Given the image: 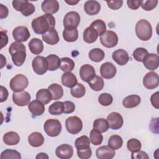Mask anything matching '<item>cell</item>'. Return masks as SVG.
<instances>
[{"label":"cell","mask_w":159,"mask_h":159,"mask_svg":"<svg viewBox=\"0 0 159 159\" xmlns=\"http://www.w3.org/2000/svg\"><path fill=\"white\" fill-rule=\"evenodd\" d=\"M32 66L34 72L39 75L45 74L48 70L47 61L42 56L35 57L32 60Z\"/></svg>","instance_id":"obj_10"},{"label":"cell","mask_w":159,"mask_h":159,"mask_svg":"<svg viewBox=\"0 0 159 159\" xmlns=\"http://www.w3.org/2000/svg\"><path fill=\"white\" fill-rule=\"evenodd\" d=\"M91 27L94 29L98 32V35H101L106 31V25L105 22L101 19H96L91 24Z\"/></svg>","instance_id":"obj_44"},{"label":"cell","mask_w":159,"mask_h":159,"mask_svg":"<svg viewBox=\"0 0 159 159\" xmlns=\"http://www.w3.org/2000/svg\"><path fill=\"white\" fill-rule=\"evenodd\" d=\"M89 140L94 145H99L102 143L103 136L101 134V132H100L99 131L93 129L90 132Z\"/></svg>","instance_id":"obj_43"},{"label":"cell","mask_w":159,"mask_h":159,"mask_svg":"<svg viewBox=\"0 0 159 159\" xmlns=\"http://www.w3.org/2000/svg\"><path fill=\"white\" fill-rule=\"evenodd\" d=\"M1 48H2L4 46H6L8 42V37L6 33L4 32L3 31H1Z\"/></svg>","instance_id":"obj_57"},{"label":"cell","mask_w":159,"mask_h":159,"mask_svg":"<svg viewBox=\"0 0 159 159\" xmlns=\"http://www.w3.org/2000/svg\"><path fill=\"white\" fill-rule=\"evenodd\" d=\"M78 157L81 159H88L91 157L92 151L90 147V140L86 135L77 138L75 142Z\"/></svg>","instance_id":"obj_3"},{"label":"cell","mask_w":159,"mask_h":159,"mask_svg":"<svg viewBox=\"0 0 159 159\" xmlns=\"http://www.w3.org/2000/svg\"><path fill=\"white\" fill-rule=\"evenodd\" d=\"M64 104V111L65 114H70L72 113L75 109V104L69 101H66L63 102Z\"/></svg>","instance_id":"obj_51"},{"label":"cell","mask_w":159,"mask_h":159,"mask_svg":"<svg viewBox=\"0 0 159 159\" xmlns=\"http://www.w3.org/2000/svg\"><path fill=\"white\" fill-rule=\"evenodd\" d=\"M1 159H9V158H16L20 159V153L15 150L6 149L4 150L1 154Z\"/></svg>","instance_id":"obj_46"},{"label":"cell","mask_w":159,"mask_h":159,"mask_svg":"<svg viewBox=\"0 0 159 159\" xmlns=\"http://www.w3.org/2000/svg\"><path fill=\"white\" fill-rule=\"evenodd\" d=\"M135 34L137 37L143 41H147L152 35V27L150 23L145 19L139 20L135 25Z\"/></svg>","instance_id":"obj_4"},{"label":"cell","mask_w":159,"mask_h":159,"mask_svg":"<svg viewBox=\"0 0 159 159\" xmlns=\"http://www.w3.org/2000/svg\"><path fill=\"white\" fill-rule=\"evenodd\" d=\"M45 132L50 137L58 136L62 129L61 122L55 119H47L43 125Z\"/></svg>","instance_id":"obj_6"},{"label":"cell","mask_w":159,"mask_h":159,"mask_svg":"<svg viewBox=\"0 0 159 159\" xmlns=\"http://www.w3.org/2000/svg\"><path fill=\"white\" fill-rule=\"evenodd\" d=\"M101 9V4L97 1H87L84 4V10L86 14L89 16L96 15Z\"/></svg>","instance_id":"obj_24"},{"label":"cell","mask_w":159,"mask_h":159,"mask_svg":"<svg viewBox=\"0 0 159 159\" xmlns=\"http://www.w3.org/2000/svg\"><path fill=\"white\" fill-rule=\"evenodd\" d=\"M96 155L99 159H111L115 156L116 152L108 145H102L96 149Z\"/></svg>","instance_id":"obj_19"},{"label":"cell","mask_w":159,"mask_h":159,"mask_svg":"<svg viewBox=\"0 0 159 159\" xmlns=\"http://www.w3.org/2000/svg\"><path fill=\"white\" fill-rule=\"evenodd\" d=\"M158 0H148V1H141L140 6L145 11H152L155 8L158 4Z\"/></svg>","instance_id":"obj_49"},{"label":"cell","mask_w":159,"mask_h":159,"mask_svg":"<svg viewBox=\"0 0 159 159\" xmlns=\"http://www.w3.org/2000/svg\"><path fill=\"white\" fill-rule=\"evenodd\" d=\"M46 60L48 63V70L55 71L60 68V59L57 55L54 54L49 55L46 57Z\"/></svg>","instance_id":"obj_36"},{"label":"cell","mask_w":159,"mask_h":159,"mask_svg":"<svg viewBox=\"0 0 159 159\" xmlns=\"http://www.w3.org/2000/svg\"><path fill=\"white\" fill-rule=\"evenodd\" d=\"M12 36L16 42H26L30 36L27 27L25 26H18L12 31Z\"/></svg>","instance_id":"obj_15"},{"label":"cell","mask_w":159,"mask_h":159,"mask_svg":"<svg viewBox=\"0 0 159 159\" xmlns=\"http://www.w3.org/2000/svg\"><path fill=\"white\" fill-rule=\"evenodd\" d=\"M43 40L47 44L55 45L60 40L58 34L55 28H50L46 33L42 36Z\"/></svg>","instance_id":"obj_23"},{"label":"cell","mask_w":159,"mask_h":159,"mask_svg":"<svg viewBox=\"0 0 159 159\" xmlns=\"http://www.w3.org/2000/svg\"><path fill=\"white\" fill-rule=\"evenodd\" d=\"M61 83L63 86L72 88L78 83L76 76L71 72L64 73L61 76Z\"/></svg>","instance_id":"obj_26"},{"label":"cell","mask_w":159,"mask_h":159,"mask_svg":"<svg viewBox=\"0 0 159 159\" xmlns=\"http://www.w3.org/2000/svg\"><path fill=\"white\" fill-rule=\"evenodd\" d=\"M107 144L108 146L114 150L119 149L123 144L122 138L119 135H111L108 140Z\"/></svg>","instance_id":"obj_40"},{"label":"cell","mask_w":159,"mask_h":159,"mask_svg":"<svg viewBox=\"0 0 159 159\" xmlns=\"http://www.w3.org/2000/svg\"><path fill=\"white\" fill-rule=\"evenodd\" d=\"M141 101L140 97L137 94H132L125 97L122 101L123 106L126 108L137 107Z\"/></svg>","instance_id":"obj_29"},{"label":"cell","mask_w":159,"mask_h":159,"mask_svg":"<svg viewBox=\"0 0 159 159\" xmlns=\"http://www.w3.org/2000/svg\"><path fill=\"white\" fill-rule=\"evenodd\" d=\"M112 57L113 60L120 66L126 65L129 60L128 53L123 49H118L115 50L112 53Z\"/></svg>","instance_id":"obj_20"},{"label":"cell","mask_w":159,"mask_h":159,"mask_svg":"<svg viewBox=\"0 0 159 159\" xmlns=\"http://www.w3.org/2000/svg\"><path fill=\"white\" fill-rule=\"evenodd\" d=\"M64 111L63 102L57 101L52 103L48 107V112L52 115H60Z\"/></svg>","instance_id":"obj_41"},{"label":"cell","mask_w":159,"mask_h":159,"mask_svg":"<svg viewBox=\"0 0 159 159\" xmlns=\"http://www.w3.org/2000/svg\"><path fill=\"white\" fill-rule=\"evenodd\" d=\"M1 68H2L6 63V58L2 55L1 54Z\"/></svg>","instance_id":"obj_59"},{"label":"cell","mask_w":159,"mask_h":159,"mask_svg":"<svg viewBox=\"0 0 159 159\" xmlns=\"http://www.w3.org/2000/svg\"><path fill=\"white\" fill-rule=\"evenodd\" d=\"M88 56L91 61L94 62H100L104 58L105 53L101 48H94L89 51Z\"/></svg>","instance_id":"obj_37"},{"label":"cell","mask_w":159,"mask_h":159,"mask_svg":"<svg viewBox=\"0 0 159 159\" xmlns=\"http://www.w3.org/2000/svg\"><path fill=\"white\" fill-rule=\"evenodd\" d=\"M35 158H37V159H38V158H39V159H44V158H48V156L46 154V153H39L36 157H35Z\"/></svg>","instance_id":"obj_58"},{"label":"cell","mask_w":159,"mask_h":159,"mask_svg":"<svg viewBox=\"0 0 159 159\" xmlns=\"http://www.w3.org/2000/svg\"><path fill=\"white\" fill-rule=\"evenodd\" d=\"M117 73L116 66L111 62H105L100 67V74L105 79H111Z\"/></svg>","instance_id":"obj_16"},{"label":"cell","mask_w":159,"mask_h":159,"mask_svg":"<svg viewBox=\"0 0 159 159\" xmlns=\"http://www.w3.org/2000/svg\"><path fill=\"white\" fill-rule=\"evenodd\" d=\"M108 7L113 10H117L120 9L122 4L123 1L122 0H116V1H106Z\"/></svg>","instance_id":"obj_50"},{"label":"cell","mask_w":159,"mask_h":159,"mask_svg":"<svg viewBox=\"0 0 159 159\" xmlns=\"http://www.w3.org/2000/svg\"><path fill=\"white\" fill-rule=\"evenodd\" d=\"M28 84V79L25 75L17 74L11 80L9 86L14 92H21L27 87Z\"/></svg>","instance_id":"obj_7"},{"label":"cell","mask_w":159,"mask_h":159,"mask_svg":"<svg viewBox=\"0 0 159 159\" xmlns=\"http://www.w3.org/2000/svg\"><path fill=\"white\" fill-rule=\"evenodd\" d=\"M29 48L30 51L35 55L41 53L43 50V44L41 40L38 38H33L29 42Z\"/></svg>","instance_id":"obj_27"},{"label":"cell","mask_w":159,"mask_h":159,"mask_svg":"<svg viewBox=\"0 0 159 159\" xmlns=\"http://www.w3.org/2000/svg\"><path fill=\"white\" fill-rule=\"evenodd\" d=\"M48 89L52 94V100H58L61 99L63 95V89L60 84L53 83L48 87Z\"/></svg>","instance_id":"obj_33"},{"label":"cell","mask_w":159,"mask_h":159,"mask_svg":"<svg viewBox=\"0 0 159 159\" xmlns=\"http://www.w3.org/2000/svg\"><path fill=\"white\" fill-rule=\"evenodd\" d=\"M36 99L43 104H47L52 100V94L48 89H41L36 93Z\"/></svg>","instance_id":"obj_34"},{"label":"cell","mask_w":159,"mask_h":159,"mask_svg":"<svg viewBox=\"0 0 159 159\" xmlns=\"http://www.w3.org/2000/svg\"><path fill=\"white\" fill-rule=\"evenodd\" d=\"M31 96L30 94L22 91L21 92H14L12 94V100L15 104L18 106H25L30 103Z\"/></svg>","instance_id":"obj_14"},{"label":"cell","mask_w":159,"mask_h":159,"mask_svg":"<svg viewBox=\"0 0 159 159\" xmlns=\"http://www.w3.org/2000/svg\"><path fill=\"white\" fill-rule=\"evenodd\" d=\"M70 93L73 97L80 98L84 96L86 93V89L84 86L81 83H77L76 86L71 89Z\"/></svg>","instance_id":"obj_42"},{"label":"cell","mask_w":159,"mask_h":159,"mask_svg":"<svg viewBox=\"0 0 159 159\" xmlns=\"http://www.w3.org/2000/svg\"><path fill=\"white\" fill-rule=\"evenodd\" d=\"M28 142L32 147H39L43 144L44 137L41 133L34 132L29 135Z\"/></svg>","instance_id":"obj_28"},{"label":"cell","mask_w":159,"mask_h":159,"mask_svg":"<svg viewBox=\"0 0 159 159\" xmlns=\"http://www.w3.org/2000/svg\"><path fill=\"white\" fill-rule=\"evenodd\" d=\"M144 66L150 70H156L159 65V57L155 53H148L144 59Z\"/></svg>","instance_id":"obj_21"},{"label":"cell","mask_w":159,"mask_h":159,"mask_svg":"<svg viewBox=\"0 0 159 159\" xmlns=\"http://www.w3.org/2000/svg\"><path fill=\"white\" fill-rule=\"evenodd\" d=\"M80 16L76 11H70L63 18V25L66 29L76 28L80 22Z\"/></svg>","instance_id":"obj_11"},{"label":"cell","mask_w":159,"mask_h":159,"mask_svg":"<svg viewBox=\"0 0 159 159\" xmlns=\"http://www.w3.org/2000/svg\"><path fill=\"white\" fill-rule=\"evenodd\" d=\"M98 32L92 27H88L83 32V40L88 43H92L96 42L98 37Z\"/></svg>","instance_id":"obj_31"},{"label":"cell","mask_w":159,"mask_h":159,"mask_svg":"<svg viewBox=\"0 0 159 159\" xmlns=\"http://www.w3.org/2000/svg\"><path fill=\"white\" fill-rule=\"evenodd\" d=\"M131 158L132 159H139V158L148 159V158H149V157L146 152L140 150L136 152H132Z\"/></svg>","instance_id":"obj_52"},{"label":"cell","mask_w":159,"mask_h":159,"mask_svg":"<svg viewBox=\"0 0 159 159\" xmlns=\"http://www.w3.org/2000/svg\"><path fill=\"white\" fill-rule=\"evenodd\" d=\"M65 2H66V3H68V4L71 5V6H73V5H75L76 4H77V3L79 2V1H73V0H71V1H65Z\"/></svg>","instance_id":"obj_60"},{"label":"cell","mask_w":159,"mask_h":159,"mask_svg":"<svg viewBox=\"0 0 159 159\" xmlns=\"http://www.w3.org/2000/svg\"><path fill=\"white\" fill-rule=\"evenodd\" d=\"M9 14L8 9L6 6H4L3 4H0V18L4 19L7 17Z\"/></svg>","instance_id":"obj_56"},{"label":"cell","mask_w":159,"mask_h":159,"mask_svg":"<svg viewBox=\"0 0 159 159\" xmlns=\"http://www.w3.org/2000/svg\"><path fill=\"white\" fill-rule=\"evenodd\" d=\"M74 68L75 62L72 59L68 57H63L60 59V68L65 73L71 72Z\"/></svg>","instance_id":"obj_38"},{"label":"cell","mask_w":159,"mask_h":159,"mask_svg":"<svg viewBox=\"0 0 159 159\" xmlns=\"http://www.w3.org/2000/svg\"><path fill=\"white\" fill-rule=\"evenodd\" d=\"M88 83L89 87L95 91H101L104 86V80L98 75H95Z\"/></svg>","instance_id":"obj_35"},{"label":"cell","mask_w":159,"mask_h":159,"mask_svg":"<svg viewBox=\"0 0 159 159\" xmlns=\"http://www.w3.org/2000/svg\"><path fill=\"white\" fill-rule=\"evenodd\" d=\"M107 121L109 127L113 130L119 129L122 127L124 124V119L122 116L117 112L110 113L107 117Z\"/></svg>","instance_id":"obj_13"},{"label":"cell","mask_w":159,"mask_h":159,"mask_svg":"<svg viewBox=\"0 0 159 159\" xmlns=\"http://www.w3.org/2000/svg\"><path fill=\"white\" fill-rule=\"evenodd\" d=\"M95 75V70L93 66L89 64H85L81 66L80 69V76L83 81L88 83Z\"/></svg>","instance_id":"obj_18"},{"label":"cell","mask_w":159,"mask_h":159,"mask_svg":"<svg viewBox=\"0 0 159 159\" xmlns=\"http://www.w3.org/2000/svg\"><path fill=\"white\" fill-rule=\"evenodd\" d=\"M9 52L16 66H20L23 65L26 58V48L23 43L19 42H12L9 47Z\"/></svg>","instance_id":"obj_2"},{"label":"cell","mask_w":159,"mask_h":159,"mask_svg":"<svg viewBox=\"0 0 159 159\" xmlns=\"http://www.w3.org/2000/svg\"><path fill=\"white\" fill-rule=\"evenodd\" d=\"M12 4L14 9L21 12L24 16L32 15L35 10L34 5L27 0H14Z\"/></svg>","instance_id":"obj_5"},{"label":"cell","mask_w":159,"mask_h":159,"mask_svg":"<svg viewBox=\"0 0 159 159\" xmlns=\"http://www.w3.org/2000/svg\"><path fill=\"white\" fill-rule=\"evenodd\" d=\"M143 84L148 89H153L158 86L159 76L155 71L147 73L143 79Z\"/></svg>","instance_id":"obj_12"},{"label":"cell","mask_w":159,"mask_h":159,"mask_svg":"<svg viewBox=\"0 0 159 159\" xmlns=\"http://www.w3.org/2000/svg\"><path fill=\"white\" fill-rule=\"evenodd\" d=\"M29 111L34 116H39L42 115L45 111L44 104L38 100H34L28 105Z\"/></svg>","instance_id":"obj_25"},{"label":"cell","mask_w":159,"mask_h":159,"mask_svg":"<svg viewBox=\"0 0 159 159\" xmlns=\"http://www.w3.org/2000/svg\"><path fill=\"white\" fill-rule=\"evenodd\" d=\"M158 91H157L154 94H153L150 98V101L152 104V106L158 109L159 108V102H158Z\"/></svg>","instance_id":"obj_54"},{"label":"cell","mask_w":159,"mask_h":159,"mask_svg":"<svg viewBox=\"0 0 159 159\" xmlns=\"http://www.w3.org/2000/svg\"><path fill=\"white\" fill-rule=\"evenodd\" d=\"M55 154L61 159H69L73 156V148L69 144H61L56 148Z\"/></svg>","instance_id":"obj_17"},{"label":"cell","mask_w":159,"mask_h":159,"mask_svg":"<svg viewBox=\"0 0 159 159\" xmlns=\"http://www.w3.org/2000/svg\"><path fill=\"white\" fill-rule=\"evenodd\" d=\"M41 7L44 12L50 14H55L59 10V4L56 0H45L42 2Z\"/></svg>","instance_id":"obj_22"},{"label":"cell","mask_w":159,"mask_h":159,"mask_svg":"<svg viewBox=\"0 0 159 159\" xmlns=\"http://www.w3.org/2000/svg\"><path fill=\"white\" fill-rule=\"evenodd\" d=\"M98 101L102 106H107L112 104L113 101L112 96L109 93H102L98 98Z\"/></svg>","instance_id":"obj_48"},{"label":"cell","mask_w":159,"mask_h":159,"mask_svg":"<svg viewBox=\"0 0 159 159\" xmlns=\"http://www.w3.org/2000/svg\"><path fill=\"white\" fill-rule=\"evenodd\" d=\"M109 128L108 122L104 118L96 119L93 122V129L97 130L101 133L106 132Z\"/></svg>","instance_id":"obj_39"},{"label":"cell","mask_w":159,"mask_h":159,"mask_svg":"<svg viewBox=\"0 0 159 159\" xmlns=\"http://www.w3.org/2000/svg\"><path fill=\"white\" fill-rule=\"evenodd\" d=\"M32 28L37 34H43L50 28H55V17L50 14H45L32 20Z\"/></svg>","instance_id":"obj_1"},{"label":"cell","mask_w":159,"mask_h":159,"mask_svg":"<svg viewBox=\"0 0 159 159\" xmlns=\"http://www.w3.org/2000/svg\"><path fill=\"white\" fill-rule=\"evenodd\" d=\"M65 126L67 131L71 134L79 133L83 128V122L78 116H70L65 120Z\"/></svg>","instance_id":"obj_8"},{"label":"cell","mask_w":159,"mask_h":159,"mask_svg":"<svg viewBox=\"0 0 159 159\" xmlns=\"http://www.w3.org/2000/svg\"><path fill=\"white\" fill-rule=\"evenodd\" d=\"M1 98H0V102H2L7 99L9 93L6 88L4 87L3 86H1Z\"/></svg>","instance_id":"obj_55"},{"label":"cell","mask_w":159,"mask_h":159,"mask_svg":"<svg viewBox=\"0 0 159 159\" xmlns=\"http://www.w3.org/2000/svg\"><path fill=\"white\" fill-rule=\"evenodd\" d=\"M63 37L68 42H75L78 38V30L76 28H65L63 31Z\"/></svg>","instance_id":"obj_32"},{"label":"cell","mask_w":159,"mask_h":159,"mask_svg":"<svg viewBox=\"0 0 159 159\" xmlns=\"http://www.w3.org/2000/svg\"><path fill=\"white\" fill-rule=\"evenodd\" d=\"M100 42L106 48H113L118 43V37L114 31L106 30L100 36Z\"/></svg>","instance_id":"obj_9"},{"label":"cell","mask_w":159,"mask_h":159,"mask_svg":"<svg viewBox=\"0 0 159 159\" xmlns=\"http://www.w3.org/2000/svg\"><path fill=\"white\" fill-rule=\"evenodd\" d=\"M127 147L131 152H136L141 149V142L136 139H130L127 141Z\"/></svg>","instance_id":"obj_47"},{"label":"cell","mask_w":159,"mask_h":159,"mask_svg":"<svg viewBox=\"0 0 159 159\" xmlns=\"http://www.w3.org/2000/svg\"><path fill=\"white\" fill-rule=\"evenodd\" d=\"M148 54V52L145 48L143 47H139L134 51L133 57L136 61L139 62H143Z\"/></svg>","instance_id":"obj_45"},{"label":"cell","mask_w":159,"mask_h":159,"mask_svg":"<svg viewBox=\"0 0 159 159\" xmlns=\"http://www.w3.org/2000/svg\"><path fill=\"white\" fill-rule=\"evenodd\" d=\"M2 140L5 144L7 145H15L19 142L20 137L17 132L10 131L4 134Z\"/></svg>","instance_id":"obj_30"},{"label":"cell","mask_w":159,"mask_h":159,"mask_svg":"<svg viewBox=\"0 0 159 159\" xmlns=\"http://www.w3.org/2000/svg\"><path fill=\"white\" fill-rule=\"evenodd\" d=\"M141 1L139 0H127V4L128 7L133 10L137 9L140 6Z\"/></svg>","instance_id":"obj_53"}]
</instances>
